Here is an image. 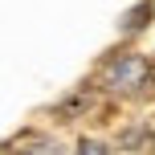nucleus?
<instances>
[{"label":"nucleus","instance_id":"obj_4","mask_svg":"<svg viewBox=\"0 0 155 155\" xmlns=\"http://www.w3.org/2000/svg\"><path fill=\"white\" fill-rule=\"evenodd\" d=\"M78 155H110V147L98 143V139H82V143H78Z\"/></svg>","mask_w":155,"mask_h":155},{"label":"nucleus","instance_id":"obj_1","mask_svg":"<svg viewBox=\"0 0 155 155\" xmlns=\"http://www.w3.org/2000/svg\"><path fill=\"white\" fill-rule=\"evenodd\" d=\"M102 86L110 94H118V98H139V94H147L155 86V70H151V61L143 53L123 49V53H114L102 65Z\"/></svg>","mask_w":155,"mask_h":155},{"label":"nucleus","instance_id":"obj_3","mask_svg":"<svg viewBox=\"0 0 155 155\" xmlns=\"http://www.w3.org/2000/svg\"><path fill=\"white\" fill-rule=\"evenodd\" d=\"M147 16H151V4H143V8H131V12H127V21H123V33H135V29H143V25H147Z\"/></svg>","mask_w":155,"mask_h":155},{"label":"nucleus","instance_id":"obj_2","mask_svg":"<svg viewBox=\"0 0 155 155\" xmlns=\"http://www.w3.org/2000/svg\"><path fill=\"white\" fill-rule=\"evenodd\" d=\"M12 155H61V143H57L53 135H29Z\"/></svg>","mask_w":155,"mask_h":155},{"label":"nucleus","instance_id":"obj_5","mask_svg":"<svg viewBox=\"0 0 155 155\" xmlns=\"http://www.w3.org/2000/svg\"><path fill=\"white\" fill-rule=\"evenodd\" d=\"M0 155H12V151H4V147H0Z\"/></svg>","mask_w":155,"mask_h":155}]
</instances>
